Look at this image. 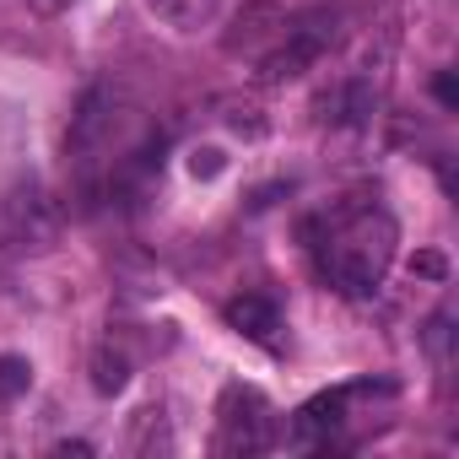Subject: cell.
Listing matches in <instances>:
<instances>
[{
  "label": "cell",
  "instance_id": "obj_1",
  "mask_svg": "<svg viewBox=\"0 0 459 459\" xmlns=\"http://www.w3.org/2000/svg\"><path fill=\"white\" fill-rule=\"evenodd\" d=\"M394 244L400 227L389 211H346L341 221H330V233L314 244L319 249V271L341 298H373L394 265Z\"/></svg>",
  "mask_w": 459,
  "mask_h": 459
},
{
  "label": "cell",
  "instance_id": "obj_2",
  "mask_svg": "<svg viewBox=\"0 0 459 459\" xmlns=\"http://www.w3.org/2000/svg\"><path fill=\"white\" fill-rule=\"evenodd\" d=\"M335 39H341V12H330V6H314V12L287 17L276 49L260 55V71H255L260 87H287V82H298L303 71L319 65V55H325Z\"/></svg>",
  "mask_w": 459,
  "mask_h": 459
},
{
  "label": "cell",
  "instance_id": "obj_3",
  "mask_svg": "<svg viewBox=\"0 0 459 459\" xmlns=\"http://www.w3.org/2000/svg\"><path fill=\"white\" fill-rule=\"evenodd\" d=\"M276 443V411L255 384H227L216 400V454L249 459Z\"/></svg>",
  "mask_w": 459,
  "mask_h": 459
},
{
  "label": "cell",
  "instance_id": "obj_4",
  "mask_svg": "<svg viewBox=\"0 0 459 459\" xmlns=\"http://www.w3.org/2000/svg\"><path fill=\"white\" fill-rule=\"evenodd\" d=\"M55 244V211L39 184H17L0 195V249L6 255H44Z\"/></svg>",
  "mask_w": 459,
  "mask_h": 459
},
{
  "label": "cell",
  "instance_id": "obj_5",
  "mask_svg": "<svg viewBox=\"0 0 459 459\" xmlns=\"http://www.w3.org/2000/svg\"><path fill=\"white\" fill-rule=\"evenodd\" d=\"M114 125H119V92H114L108 82H98V87L82 92V103H76V114H71L65 146H71V152H92V146H103V141L114 135Z\"/></svg>",
  "mask_w": 459,
  "mask_h": 459
},
{
  "label": "cell",
  "instance_id": "obj_6",
  "mask_svg": "<svg viewBox=\"0 0 459 459\" xmlns=\"http://www.w3.org/2000/svg\"><path fill=\"white\" fill-rule=\"evenodd\" d=\"M346 400H351V389H325V394H314L308 405H298V416H292V437H298V443H319V437H330V432L346 421Z\"/></svg>",
  "mask_w": 459,
  "mask_h": 459
},
{
  "label": "cell",
  "instance_id": "obj_7",
  "mask_svg": "<svg viewBox=\"0 0 459 459\" xmlns=\"http://www.w3.org/2000/svg\"><path fill=\"white\" fill-rule=\"evenodd\" d=\"M221 314H227V325H233L238 335H249V341H260V346H271V341H276V330H281V308H276L271 298H260V292L233 298Z\"/></svg>",
  "mask_w": 459,
  "mask_h": 459
},
{
  "label": "cell",
  "instance_id": "obj_8",
  "mask_svg": "<svg viewBox=\"0 0 459 459\" xmlns=\"http://www.w3.org/2000/svg\"><path fill=\"white\" fill-rule=\"evenodd\" d=\"M141 6L162 22V28H173V33H205V28H216V17H221V0H141Z\"/></svg>",
  "mask_w": 459,
  "mask_h": 459
},
{
  "label": "cell",
  "instance_id": "obj_9",
  "mask_svg": "<svg viewBox=\"0 0 459 459\" xmlns=\"http://www.w3.org/2000/svg\"><path fill=\"white\" fill-rule=\"evenodd\" d=\"M314 114L325 125H362L373 114V92H368V82H341V87L314 98Z\"/></svg>",
  "mask_w": 459,
  "mask_h": 459
},
{
  "label": "cell",
  "instance_id": "obj_10",
  "mask_svg": "<svg viewBox=\"0 0 459 459\" xmlns=\"http://www.w3.org/2000/svg\"><path fill=\"white\" fill-rule=\"evenodd\" d=\"M216 108H221V125H227V130H238V135H249V141H260V135L271 130V119H265V108H260L255 98H221Z\"/></svg>",
  "mask_w": 459,
  "mask_h": 459
},
{
  "label": "cell",
  "instance_id": "obj_11",
  "mask_svg": "<svg viewBox=\"0 0 459 459\" xmlns=\"http://www.w3.org/2000/svg\"><path fill=\"white\" fill-rule=\"evenodd\" d=\"M125 384H130V357L103 341V346L92 351V389H98V394H119Z\"/></svg>",
  "mask_w": 459,
  "mask_h": 459
},
{
  "label": "cell",
  "instance_id": "obj_12",
  "mask_svg": "<svg viewBox=\"0 0 459 459\" xmlns=\"http://www.w3.org/2000/svg\"><path fill=\"white\" fill-rule=\"evenodd\" d=\"M130 448L135 454H152V448H173V437H168V427H162V411L157 405H146V411H135V427H130Z\"/></svg>",
  "mask_w": 459,
  "mask_h": 459
},
{
  "label": "cell",
  "instance_id": "obj_13",
  "mask_svg": "<svg viewBox=\"0 0 459 459\" xmlns=\"http://www.w3.org/2000/svg\"><path fill=\"white\" fill-rule=\"evenodd\" d=\"M28 389H33V362L6 351V357H0V400H22Z\"/></svg>",
  "mask_w": 459,
  "mask_h": 459
},
{
  "label": "cell",
  "instance_id": "obj_14",
  "mask_svg": "<svg viewBox=\"0 0 459 459\" xmlns=\"http://www.w3.org/2000/svg\"><path fill=\"white\" fill-rule=\"evenodd\" d=\"M221 168H227V157H221L216 146H195V152H189V173H195V178H221Z\"/></svg>",
  "mask_w": 459,
  "mask_h": 459
},
{
  "label": "cell",
  "instance_id": "obj_15",
  "mask_svg": "<svg viewBox=\"0 0 459 459\" xmlns=\"http://www.w3.org/2000/svg\"><path fill=\"white\" fill-rule=\"evenodd\" d=\"M411 265H416V276H427V281H443V276H448V260H443L437 249H421Z\"/></svg>",
  "mask_w": 459,
  "mask_h": 459
},
{
  "label": "cell",
  "instance_id": "obj_16",
  "mask_svg": "<svg viewBox=\"0 0 459 459\" xmlns=\"http://www.w3.org/2000/svg\"><path fill=\"white\" fill-rule=\"evenodd\" d=\"M432 98H437L443 108H459V82H454V71H437V76H432Z\"/></svg>",
  "mask_w": 459,
  "mask_h": 459
},
{
  "label": "cell",
  "instance_id": "obj_17",
  "mask_svg": "<svg viewBox=\"0 0 459 459\" xmlns=\"http://www.w3.org/2000/svg\"><path fill=\"white\" fill-rule=\"evenodd\" d=\"M55 454L60 459H92V443H82V437L76 443H55Z\"/></svg>",
  "mask_w": 459,
  "mask_h": 459
},
{
  "label": "cell",
  "instance_id": "obj_18",
  "mask_svg": "<svg viewBox=\"0 0 459 459\" xmlns=\"http://www.w3.org/2000/svg\"><path fill=\"white\" fill-rule=\"evenodd\" d=\"M39 12H65V6H76V0H33Z\"/></svg>",
  "mask_w": 459,
  "mask_h": 459
}]
</instances>
